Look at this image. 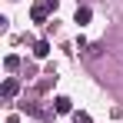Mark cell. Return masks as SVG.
<instances>
[{"instance_id":"cell-3","label":"cell","mask_w":123,"mask_h":123,"mask_svg":"<svg viewBox=\"0 0 123 123\" xmlns=\"http://www.w3.org/2000/svg\"><path fill=\"white\" fill-rule=\"evenodd\" d=\"M57 113H70V110H73V103H70V97H57Z\"/></svg>"},{"instance_id":"cell-6","label":"cell","mask_w":123,"mask_h":123,"mask_svg":"<svg viewBox=\"0 0 123 123\" xmlns=\"http://www.w3.org/2000/svg\"><path fill=\"white\" fill-rule=\"evenodd\" d=\"M77 123H93V120H90L86 113H77Z\"/></svg>"},{"instance_id":"cell-4","label":"cell","mask_w":123,"mask_h":123,"mask_svg":"<svg viewBox=\"0 0 123 123\" xmlns=\"http://www.w3.org/2000/svg\"><path fill=\"white\" fill-rule=\"evenodd\" d=\"M90 17H93L90 7H77V23H90Z\"/></svg>"},{"instance_id":"cell-2","label":"cell","mask_w":123,"mask_h":123,"mask_svg":"<svg viewBox=\"0 0 123 123\" xmlns=\"http://www.w3.org/2000/svg\"><path fill=\"white\" fill-rule=\"evenodd\" d=\"M17 90H20V83H17V80H7V83H3V97H7V100H13Z\"/></svg>"},{"instance_id":"cell-1","label":"cell","mask_w":123,"mask_h":123,"mask_svg":"<svg viewBox=\"0 0 123 123\" xmlns=\"http://www.w3.org/2000/svg\"><path fill=\"white\" fill-rule=\"evenodd\" d=\"M50 7H57V0H40V3H33L30 17H33L37 23H43V20H47V10H50Z\"/></svg>"},{"instance_id":"cell-5","label":"cell","mask_w":123,"mask_h":123,"mask_svg":"<svg viewBox=\"0 0 123 123\" xmlns=\"http://www.w3.org/2000/svg\"><path fill=\"white\" fill-rule=\"evenodd\" d=\"M33 53H37V57H47V53H50V43H47V40H37Z\"/></svg>"}]
</instances>
